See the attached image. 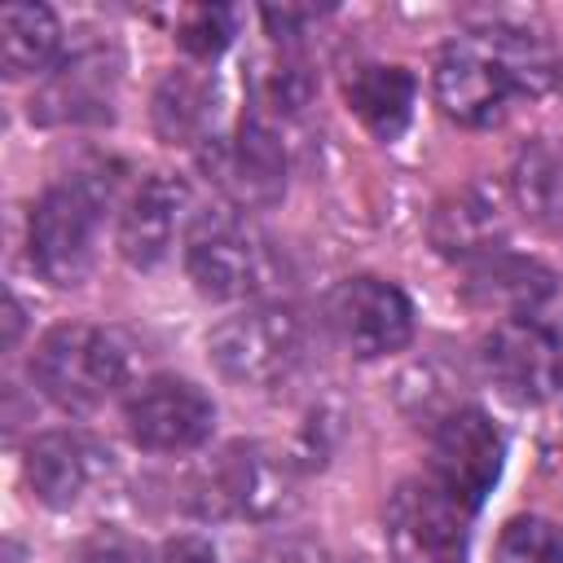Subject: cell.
<instances>
[{
    "label": "cell",
    "instance_id": "1",
    "mask_svg": "<svg viewBox=\"0 0 563 563\" xmlns=\"http://www.w3.org/2000/svg\"><path fill=\"white\" fill-rule=\"evenodd\" d=\"M559 75L545 35L528 26H479L453 35L435 57V106L462 128H493L510 114L515 97H541Z\"/></svg>",
    "mask_w": 563,
    "mask_h": 563
},
{
    "label": "cell",
    "instance_id": "2",
    "mask_svg": "<svg viewBox=\"0 0 563 563\" xmlns=\"http://www.w3.org/2000/svg\"><path fill=\"white\" fill-rule=\"evenodd\" d=\"M176 501L194 519L273 523L295 506V462L268 444L233 440L185 471Z\"/></svg>",
    "mask_w": 563,
    "mask_h": 563
},
{
    "label": "cell",
    "instance_id": "3",
    "mask_svg": "<svg viewBox=\"0 0 563 563\" xmlns=\"http://www.w3.org/2000/svg\"><path fill=\"white\" fill-rule=\"evenodd\" d=\"M132 356L128 343L92 321H62L44 330L31 352L35 387L66 413H92L128 387Z\"/></svg>",
    "mask_w": 563,
    "mask_h": 563
},
{
    "label": "cell",
    "instance_id": "4",
    "mask_svg": "<svg viewBox=\"0 0 563 563\" xmlns=\"http://www.w3.org/2000/svg\"><path fill=\"white\" fill-rule=\"evenodd\" d=\"M106 202L110 185H101L97 176L57 180L35 198L26 220V255L44 282L79 286L92 273Z\"/></svg>",
    "mask_w": 563,
    "mask_h": 563
},
{
    "label": "cell",
    "instance_id": "5",
    "mask_svg": "<svg viewBox=\"0 0 563 563\" xmlns=\"http://www.w3.org/2000/svg\"><path fill=\"white\" fill-rule=\"evenodd\" d=\"M185 273L207 299H251L277 277V255L264 229L238 207L194 211L185 233Z\"/></svg>",
    "mask_w": 563,
    "mask_h": 563
},
{
    "label": "cell",
    "instance_id": "6",
    "mask_svg": "<svg viewBox=\"0 0 563 563\" xmlns=\"http://www.w3.org/2000/svg\"><path fill=\"white\" fill-rule=\"evenodd\" d=\"M211 365L238 387H277L308 356V321L290 303H246L207 334Z\"/></svg>",
    "mask_w": 563,
    "mask_h": 563
},
{
    "label": "cell",
    "instance_id": "7",
    "mask_svg": "<svg viewBox=\"0 0 563 563\" xmlns=\"http://www.w3.org/2000/svg\"><path fill=\"white\" fill-rule=\"evenodd\" d=\"M471 510L431 475H409L383 506V541L391 563H462Z\"/></svg>",
    "mask_w": 563,
    "mask_h": 563
},
{
    "label": "cell",
    "instance_id": "8",
    "mask_svg": "<svg viewBox=\"0 0 563 563\" xmlns=\"http://www.w3.org/2000/svg\"><path fill=\"white\" fill-rule=\"evenodd\" d=\"M325 325L339 347L356 361H383L413 343V303L409 295L374 273L343 277L325 299Z\"/></svg>",
    "mask_w": 563,
    "mask_h": 563
},
{
    "label": "cell",
    "instance_id": "9",
    "mask_svg": "<svg viewBox=\"0 0 563 563\" xmlns=\"http://www.w3.org/2000/svg\"><path fill=\"white\" fill-rule=\"evenodd\" d=\"M198 163L238 211L277 207L286 194V150L277 128L255 114H246L229 136H211L198 150Z\"/></svg>",
    "mask_w": 563,
    "mask_h": 563
},
{
    "label": "cell",
    "instance_id": "10",
    "mask_svg": "<svg viewBox=\"0 0 563 563\" xmlns=\"http://www.w3.org/2000/svg\"><path fill=\"white\" fill-rule=\"evenodd\" d=\"M501 462H506V440H501L497 422L484 409L453 405L449 413L435 418V427H431V471L427 475L449 497H457L471 515L479 510V501L501 479Z\"/></svg>",
    "mask_w": 563,
    "mask_h": 563
},
{
    "label": "cell",
    "instance_id": "11",
    "mask_svg": "<svg viewBox=\"0 0 563 563\" xmlns=\"http://www.w3.org/2000/svg\"><path fill=\"white\" fill-rule=\"evenodd\" d=\"M123 427L145 453H189L211 440L216 405L198 383L180 374H154L128 391Z\"/></svg>",
    "mask_w": 563,
    "mask_h": 563
},
{
    "label": "cell",
    "instance_id": "12",
    "mask_svg": "<svg viewBox=\"0 0 563 563\" xmlns=\"http://www.w3.org/2000/svg\"><path fill=\"white\" fill-rule=\"evenodd\" d=\"M479 361L493 387L519 405H541L563 387V339L541 317H506L484 343Z\"/></svg>",
    "mask_w": 563,
    "mask_h": 563
},
{
    "label": "cell",
    "instance_id": "13",
    "mask_svg": "<svg viewBox=\"0 0 563 563\" xmlns=\"http://www.w3.org/2000/svg\"><path fill=\"white\" fill-rule=\"evenodd\" d=\"M194 220V194L180 176L150 172L123 202L114 246L132 268H158L176 242H185Z\"/></svg>",
    "mask_w": 563,
    "mask_h": 563
},
{
    "label": "cell",
    "instance_id": "14",
    "mask_svg": "<svg viewBox=\"0 0 563 563\" xmlns=\"http://www.w3.org/2000/svg\"><path fill=\"white\" fill-rule=\"evenodd\" d=\"M22 475L40 506L70 510L110 475V449L84 431H66V427L40 431L22 449Z\"/></svg>",
    "mask_w": 563,
    "mask_h": 563
},
{
    "label": "cell",
    "instance_id": "15",
    "mask_svg": "<svg viewBox=\"0 0 563 563\" xmlns=\"http://www.w3.org/2000/svg\"><path fill=\"white\" fill-rule=\"evenodd\" d=\"M114 84L119 66L106 48H70L35 88L31 119L35 123H106L114 119Z\"/></svg>",
    "mask_w": 563,
    "mask_h": 563
},
{
    "label": "cell",
    "instance_id": "16",
    "mask_svg": "<svg viewBox=\"0 0 563 563\" xmlns=\"http://www.w3.org/2000/svg\"><path fill=\"white\" fill-rule=\"evenodd\" d=\"M431 242L440 255L475 264L506 246V198L493 185H462L431 211Z\"/></svg>",
    "mask_w": 563,
    "mask_h": 563
},
{
    "label": "cell",
    "instance_id": "17",
    "mask_svg": "<svg viewBox=\"0 0 563 563\" xmlns=\"http://www.w3.org/2000/svg\"><path fill=\"white\" fill-rule=\"evenodd\" d=\"M150 119H154V132L158 141L167 145H189V150H202L216 132V119H220V79L211 70H198V66H180V70H167L150 97Z\"/></svg>",
    "mask_w": 563,
    "mask_h": 563
},
{
    "label": "cell",
    "instance_id": "18",
    "mask_svg": "<svg viewBox=\"0 0 563 563\" xmlns=\"http://www.w3.org/2000/svg\"><path fill=\"white\" fill-rule=\"evenodd\" d=\"M466 299L475 308H488V312H501L506 317H537V308L554 295V273L537 260H523V255H510L506 246L466 264Z\"/></svg>",
    "mask_w": 563,
    "mask_h": 563
},
{
    "label": "cell",
    "instance_id": "19",
    "mask_svg": "<svg viewBox=\"0 0 563 563\" xmlns=\"http://www.w3.org/2000/svg\"><path fill=\"white\" fill-rule=\"evenodd\" d=\"M343 97H347V110L378 141H396L413 119L418 79L405 66H391V62H361V66L347 70Z\"/></svg>",
    "mask_w": 563,
    "mask_h": 563
},
{
    "label": "cell",
    "instance_id": "20",
    "mask_svg": "<svg viewBox=\"0 0 563 563\" xmlns=\"http://www.w3.org/2000/svg\"><path fill=\"white\" fill-rule=\"evenodd\" d=\"M515 207L545 233H563V145L537 136L519 145L510 167Z\"/></svg>",
    "mask_w": 563,
    "mask_h": 563
},
{
    "label": "cell",
    "instance_id": "21",
    "mask_svg": "<svg viewBox=\"0 0 563 563\" xmlns=\"http://www.w3.org/2000/svg\"><path fill=\"white\" fill-rule=\"evenodd\" d=\"M317 92V75L312 62L295 48V44H273L255 70H251V114L273 123V119H290L299 114Z\"/></svg>",
    "mask_w": 563,
    "mask_h": 563
},
{
    "label": "cell",
    "instance_id": "22",
    "mask_svg": "<svg viewBox=\"0 0 563 563\" xmlns=\"http://www.w3.org/2000/svg\"><path fill=\"white\" fill-rule=\"evenodd\" d=\"M0 53H4V75H40L53 70L62 53V22L44 4H9L0 13Z\"/></svg>",
    "mask_w": 563,
    "mask_h": 563
},
{
    "label": "cell",
    "instance_id": "23",
    "mask_svg": "<svg viewBox=\"0 0 563 563\" xmlns=\"http://www.w3.org/2000/svg\"><path fill=\"white\" fill-rule=\"evenodd\" d=\"M238 35V9L229 4H189L176 13V44L194 62H216Z\"/></svg>",
    "mask_w": 563,
    "mask_h": 563
},
{
    "label": "cell",
    "instance_id": "24",
    "mask_svg": "<svg viewBox=\"0 0 563 563\" xmlns=\"http://www.w3.org/2000/svg\"><path fill=\"white\" fill-rule=\"evenodd\" d=\"M493 563H563V528L541 515H519L501 528Z\"/></svg>",
    "mask_w": 563,
    "mask_h": 563
},
{
    "label": "cell",
    "instance_id": "25",
    "mask_svg": "<svg viewBox=\"0 0 563 563\" xmlns=\"http://www.w3.org/2000/svg\"><path fill=\"white\" fill-rule=\"evenodd\" d=\"M70 563H150V554L119 528H101L92 537L79 541V550L70 554Z\"/></svg>",
    "mask_w": 563,
    "mask_h": 563
},
{
    "label": "cell",
    "instance_id": "26",
    "mask_svg": "<svg viewBox=\"0 0 563 563\" xmlns=\"http://www.w3.org/2000/svg\"><path fill=\"white\" fill-rule=\"evenodd\" d=\"M242 563H330V559H325V550H321L312 537L286 532V537H273V541L255 545Z\"/></svg>",
    "mask_w": 563,
    "mask_h": 563
},
{
    "label": "cell",
    "instance_id": "27",
    "mask_svg": "<svg viewBox=\"0 0 563 563\" xmlns=\"http://www.w3.org/2000/svg\"><path fill=\"white\" fill-rule=\"evenodd\" d=\"M150 563H216V545H211L207 537H194V532L167 537V541L150 554Z\"/></svg>",
    "mask_w": 563,
    "mask_h": 563
}]
</instances>
